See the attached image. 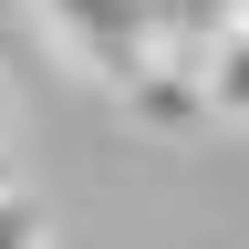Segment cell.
<instances>
[{"instance_id":"obj_1","label":"cell","mask_w":249,"mask_h":249,"mask_svg":"<svg viewBox=\"0 0 249 249\" xmlns=\"http://www.w3.org/2000/svg\"><path fill=\"white\" fill-rule=\"evenodd\" d=\"M31 21H42V42H62V62L93 73L104 93H124L166 52H208L218 42L197 21V0H31Z\"/></svg>"},{"instance_id":"obj_4","label":"cell","mask_w":249,"mask_h":249,"mask_svg":"<svg viewBox=\"0 0 249 249\" xmlns=\"http://www.w3.org/2000/svg\"><path fill=\"white\" fill-rule=\"evenodd\" d=\"M0 249H52L42 197H31V187H0Z\"/></svg>"},{"instance_id":"obj_5","label":"cell","mask_w":249,"mask_h":249,"mask_svg":"<svg viewBox=\"0 0 249 249\" xmlns=\"http://www.w3.org/2000/svg\"><path fill=\"white\" fill-rule=\"evenodd\" d=\"M229 21H249V0H229Z\"/></svg>"},{"instance_id":"obj_2","label":"cell","mask_w":249,"mask_h":249,"mask_svg":"<svg viewBox=\"0 0 249 249\" xmlns=\"http://www.w3.org/2000/svg\"><path fill=\"white\" fill-rule=\"evenodd\" d=\"M114 104L135 114L145 135H197V124L218 114V104H208V62H197V52H166V62H145V73L124 83Z\"/></svg>"},{"instance_id":"obj_3","label":"cell","mask_w":249,"mask_h":249,"mask_svg":"<svg viewBox=\"0 0 249 249\" xmlns=\"http://www.w3.org/2000/svg\"><path fill=\"white\" fill-rule=\"evenodd\" d=\"M197 62H208V104L229 114V124H249V21H218V42Z\"/></svg>"}]
</instances>
